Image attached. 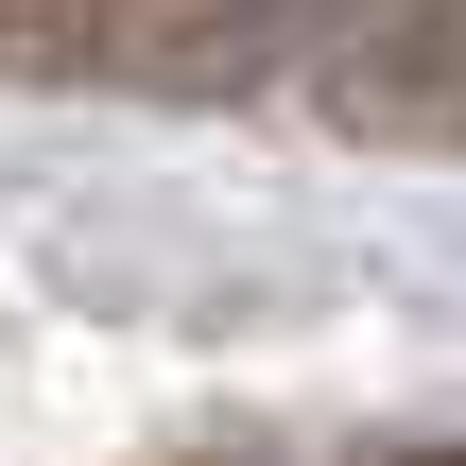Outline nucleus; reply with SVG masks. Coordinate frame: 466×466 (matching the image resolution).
Instances as JSON below:
<instances>
[{"mask_svg":"<svg viewBox=\"0 0 466 466\" xmlns=\"http://www.w3.org/2000/svg\"><path fill=\"white\" fill-rule=\"evenodd\" d=\"M432 466H466V450H432Z\"/></svg>","mask_w":466,"mask_h":466,"instance_id":"f257e3e1","label":"nucleus"}]
</instances>
